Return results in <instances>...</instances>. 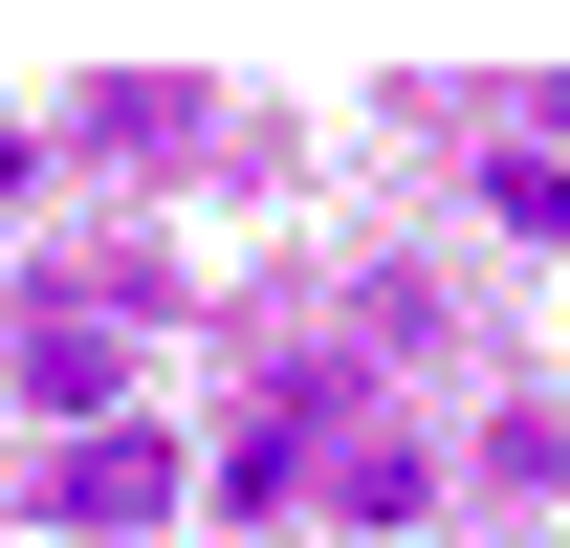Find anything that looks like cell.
<instances>
[{"label":"cell","instance_id":"2","mask_svg":"<svg viewBox=\"0 0 570 548\" xmlns=\"http://www.w3.org/2000/svg\"><path fill=\"white\" fill-rule=\"evenodd\" d=\"M176 439H132V417H110V439H67V482H45V505H67V527H154V505H176Z\"/></svg>","mask_w":570,"mask_h":548},{"label":"cell","instance_id":"1","mask_svg":"<svg viewBox=\"0 0 570 548\" xmlns=\"http://www.w3.org/2000/svg\"><path fill=\"white\" fill-rule=\"evenodd\" d=\"M330 439H352V395H330V373H285V395L242 417V439H219V505H285V482L330 461Z\"/></svg>","mask_w":570,"mask_h":548},{"label":"cell","instance_id":"3","mask_svg":"<svg viewBox=\"0 0 570 548\" xmlns=\"http://www.w3.org/2000/svg\"><path fill=\"white\" fill-rule=\"evenodd\" d=\"M22 373H45V417H88V395H110V330H88V307H45V330H22Z\"/></svg>","mask_w":570,"mask_h":548},{"label":"cell","instance_id":"4","mask_svg":"<svg viewBox=\"0 0 570 548\" xmlns=\"http://www.w3.org/2000/svg\"><path fill=\"white\" fill-rule=\"evenodd\" d=\"M549 133H570V67H549Z\"/></svg>","mask_w":570,"mask_h":548}]
</instances>
